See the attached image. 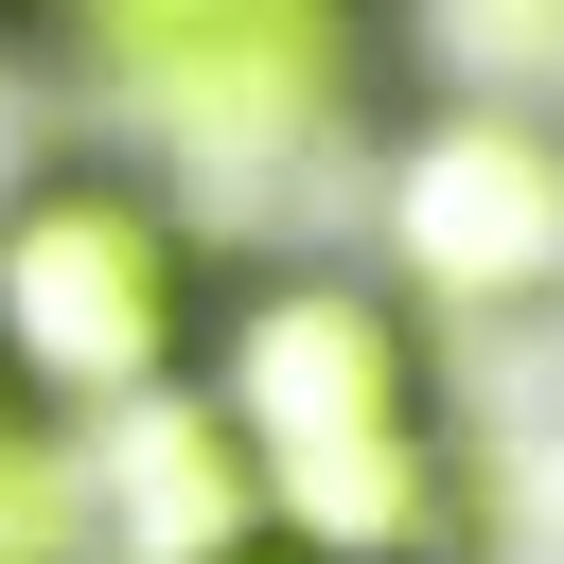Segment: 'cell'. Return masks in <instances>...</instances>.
I'll use <instances>...</instances> for the list:
<instances>
[{"label": "cell", "instance_id": "cell-3", "mask_svg": "<svg viewBox=\"0 0 564 564\" xmlns=\"http://www.w3.org/2000/svg\"><path fill=\"white\" fill-rule=\"evenodd\" d=\"M70 35L194 141L282 159L317 123H352L370 88V0H70Z\"/></svg>", "mask_w": 564, "mask_h": 564}, {"label": "cell", "instance_id": "cell-4", "mask_svg": "<svg viewBox=\"0 0 564 564\" xmlns=\"http://www.w3.org/2000/svg\"><path fill=\"white\" fill-rule=\"evenodd\" d=\"M564 282V123L423 106L388 141V300H546Z\"/></svg>", "mask_w": 564, "mask_h": 564}, {"label": "cell", "instance_id": "cell-6", "mask_svg": "<svg viewBox=\"0 0 564 564\" xmlns=\"http://www.w3.org/2000/svg\"><path fill=\"white\" fill-rule=\"evenodd\" d=\"M212 564H335V546H282V529H247V546H212Z\"/></svg>", "mask_w": 564, "mask_h": 564}, {"label": "cell", "instance_id": "cell-1", "mask_svg": "<svg viewBox=\"0 0 564 564\" xmlns=\"http://www.w3.org/2000/svg\"><path fill=\"white\" fill-rule=\"evenodd\" d=\"M194 405L247 476V511L282 546L335 564H458V423H441V352L370 264H247L212 282L194 335Z\"/></svg>", "mask_w": 564, "mask_h": 564}, {"label": "cell", "instance_id": "cell-5", "mask_svg": "<svg viewBox=\"0 0 564 564\" xmlns=\"http://www.w3.org/2000/svg\"><path fill=\"white\" fill-rule=\"evenodd\" d=\"M88 546H106V511H88V458H70V423L0 405V564H88Z\"/></svg>", "mask_w": 564, "mask_h": 564}, {"label": "cell", "instance_id": "cell-2", "mask_svg": "<svg viewBox=\"0 0 564 564\" xmlns=\"http://www.w3.org/2000/svg\"><path fill=\"white\" fill-rule=\"evenodd\" d=\"M212 264L123 159H53L0 194V405L35 423H123L194 370Z\"/></svg>", "mask_w": 564, "mask_h": 564}]
</instances>
